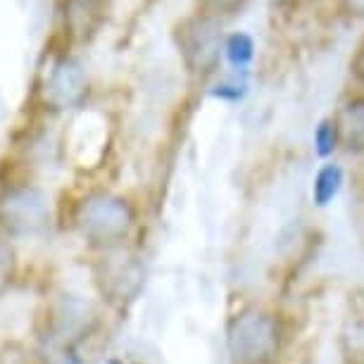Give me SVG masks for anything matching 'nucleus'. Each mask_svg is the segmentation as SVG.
Here are the masks:
<instances>
[{
  "mask_svg": "<svg viewBox=\"0 0 364 364\" xmlns=\"http://www.w3.org/2000/svg\"><path fill=\"white\" fill-rule=\"evenodd\" d=\"M139 224V212L127 196L95 188L79 198L74 208V226L86 243L100 250L124 245Z\"/></svg>",
  "mask_w": 364,
  "mask_h": 364,
  "instance_id": "obj_1",
  "label": "nucleus"
},
{
  "mask_svg": "<svg viewBox=\"0 0 364 364\" xmlns=\"http://www.w3.org/2000/svg\"><path fill=\"white\" fill-rule=\"evenodd\" d=\"M284 348V324L272 310L243 307L226 326V350L233 364H274Z\"/></svg>",
  "mask_w": 364,
  "mask_h": 364,
  "instance_id": "obj_2",
  "label": "nucleus"
},
{
  "mask_svg": "<svg viewBox=\"0 0 364 364\" xmlns=\"http://www.w3.org/2000/svg\"><path fill=\"white\" fill-rule=\"evenodd\" d=\"M224 38L222 19L205 12H193L174 26V43L181 63L200 79L217 72L224 58Z\"/></svg>",
  "mask_w": 364,
  "mask_h": 364,
  "instance_id": "obj_3",
  "label": "nucleus"
},
{
  "mask_svg": "<svg viewBox=\"0 0 364 364\" xmlns=\"http://www.w3.org/2000/svg\"><path fill=\"white\" fill-rule=\"evenodd\" d=\"M41 102L50 112H70L84 107L88 95V74L72 55H60L46 70L38 88Z\"/></svg>",
  "mask_w": 364,
  "mask_h": 364,
  "instance_id": "obj_4",
  "label": "nucleus"
},
{
  "mask_svg": "<svg viewBox=\"0 0 364 364\" xmlns=\"http://www.w3.org/2000/svg\"><path fill=\"white\" fill-rule=\"evenodd\" d=\"M50 222L48 196L36 186H12L0 193V226L10 236H33Z\"/></svg>",
  "mask_w": 364,
  "mask_h": 364,
  "instance_id": "obj_5",
  "label": "nucleus"
},
{
  "mask_svg": "<svg viewBox=\"0 0 364 364\" xmlns=\"http://www.w3.org/2000/svg\"><path fill=\"white\" fill-rule=\"evenodd\" d=\"M346 153L364 155V95H353L333 114Z\"/></svg>",
  "mask_w": 364,
  "mask_h": 364,
  "instance_id": "obj_6",
  "label": "nucleus"
},
{
  "mask_svg": "<svg viewBox=\"0 0 364 364\" xmlns=\"http://www.w3.org/2000/svg\"><path fill=\"white\" fill-rule=\"evenodd\" d=\"M100 19V0H65V26H70L72 33H91L98 29Z\"/></svg>",
  "mask_w": 364,
  "mask_h": 364,
  "instance_id": "obj_7",
  "label": "nucleus"
},
{
  "mask_svg": "<svg viewBox=\"0 0 364 364\" xmlns=\"http://www.w3.org/2000/svg\"><path fill=\"white\" fill-rule=\"evenodd\" d=\"M336 346L343 364H364V317H350L343 321Z\"/></svg>",
  "mask_w": 364,
  "mask_h": 364,
  "instance_id": "obj_8",
  "label": "nucleus"
},
{
  "mask_svg": "<svg viewBox=\"0 0 364 364\" xmlns=\"http://www.w3.org/2000/svg\"><path fill=\"white\" fill-rule=\"evenodd\" d=\"M341 188H343V169L338 167V164H333V162L324 164V167L317 171L314 183H312V200H314V205L326 208V205L341 193Z\"/></svg>",
  "mask_w": 364,
  "mask_h": 364,
  "instance_id": "obj_9",
  "label": "nucleus"
},
{
  "mask_svg": "<svg viewBox=\"0 0 364 364\" xmlns=\"http://www.w3.org/2000/svg\"><path fill=\"white\" fill-rule=\"evenodd\" d=\"M224 58L229 60V65L233 70H245V67H250V63L255 60V41H252L250 33H245V31L229 33V36L224 38Z\"/></svg>",
  "mask_w": 364,
  "mask_h": 364,
  "instance_id": "obj_10",
  "label": "nucleus"
},
{
  "mask_svg": "<svg viewBox=\"0 0 364 364\" xmlns=\"http://www.w3.org/2000/svg\"><path fill=\"white\" fill-rule=\"evenodd\" d=\"M341 146V134H338V124H336L333 117L328 119H321L319 127L314 129V153H317L321 160L331 157Z\"/></svg>",
  "mask_w": 364,
  "mask_h": 364,
  "instance_id": "obj_11",
  "label": "nucleus"
},
{
  "mask_svg": "<svg viewBox=\"0 0 364 364\" xmlns=\"http://www.w3.org/2000/svg\"><path fill=\"white\" fill-rule=\"evenodd\" d=\"M248 0H198V12H205V15H212V17H229V15H236L238 10H243V5Z\"/></svg>",
  "mask_w": 364,
  "mask_h": 364,
  "instance_id": "obj_12",
  "label": "nucleus"
},
{
  "mask_svg": "<svg viewBox=\"0 0 364 364\" xmlns=\"http://www.w3.org/2000/svg\"><path fill=\"white\" fill-rule=\"evenodd\" d=\"M15 274H17L15 252H12V248L8 243H3V240H0V295H3L12 286Z\"/></svg>",
  "mask_w": 364,
  "mask_h": 364,
  "instance_id": "obj_13",
  "label": "nucleus"
},
{
  "mask_svg": "<svg viewBox=\"0 0 364 364\" xmlns=\"http://www.w3.org/2000/svg\"><path fill=\"white\" fill-rule=\"evenodd\" d=\"M350 72H353L357 84L364 86V38L360 41V46H357L355 53H353V60H350Z\"/></svg>",
  "mask_w": 364,
  "mask_h": 364,
  "instance_id": "obj_14",
  "label": "nucleus"
},
{
  "mask_svg": "<svg viewBox=\"0 0 364 364\" xmlns=\"http://www.w3.org/2000/svg\"><path fill=\"white\" fill-rule=\"evenodd\" d=\"M341 8L350 17L364 19V0H341Z\"/></svg>",
  "mask_w": 364,
  "mask_h": 364,
  "instance_id": "obj_15",
  "label": "nucleus"
}]
</instances>
